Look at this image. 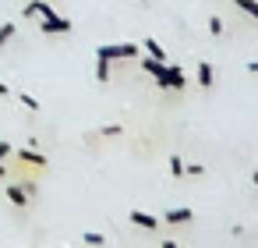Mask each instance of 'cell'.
Wrapping results in <instances>:
<instances>
[{"instance_id":"6da1fadb","label":"cell","mask_w":258,"mask_h":248,"mask_svg":"<svg viewBox=\"0 0 258 248\" xmlns=\"http://www.w3.org/2000/svg\"><path fill=\"white\" fill-rule=\"evenodd\" d=\"M138 54H142L138 43H106V46H96V57H103V61H131Z\"/></svg>"},{"instance_id":"7a4b0ae2","label":"cell","mask_w":258,"mask_h":248,"mask_svg":"<svg viewBox=\"0 0 258 248\" xmlns=\"http://www.w3.org/2000/svg\"><path fill=\"white\" fill-rule=\"evenodd\" d=\"M159 89H177V92H180V89H184V71L166 64V68H163V78H159Z\"/></svg>"},{"instance_id":"3957f363","label":"cell","mask_w":258,"mask_h":248,"mask_svg":"<svg viewBox=\"0 0 258 248\" xmlns=\"http://www.w3.org/2000/svg\"><path fill=\"white\" fill-rule=\"evenodd\" d=\"M39 29H43L46 36H57V32H64V36H68V32H71V22H68V18H60V15H53V18H43V22H39Z\"/></svg>"},{"instance_id":"277c9868","label":"cell","mask_w":258,"mask_h":248,"mask_svg":"<svg viewBox=\"0 0 258 248\" xmlns=\"http://www.w3.org/2000/svg\"><path fill=\"white\" fill-rule=\"evenodd\" d=\"M57 11L50 8V4H43V0H32V4H25V18H32V22H43V18H53Z\"/></svg>"},{"instance_id":"5b68a950","label":"cell","mask_w":258,"mask_h":248,"mask_svg":"<svg viewBox=\"0 0 258 248\" xmlns=\"http://www.w3.org/2000/svg\"><path fill=\"white\" fill-rule=\"evenodd\" d=\"M212 82H216V68H212L209 61H202V64H198V85H202V89H209Z\"/></svg>"},{"instance_id":"8992f818","label":"cell","mask_w":258,"mask_h":248,"mask_svg":"<svg viewBox=\"0 0 258 248\" xmlns=\"http://www.w3.org/2000/svg\"><path fill=\"white\" fill-rule=\"evenodd\" d=\"M18 160H22V163H29V167H46V156H43V153H36L32 145H29V149H22V153H18Z\"/></svg>"},{"instance_id":"52a82bcc","label":"cell","mask_w":258,"mask_h":248,"mask_svg":"<svg viewBox=\"0 0 258 248\" xmlns=\"http://www.w3.org/2000/svg\"><path fill=\"white\" fill-rule=\"evenodd\" d=\"M163 68H166V61H156V57H145V61H142V71H149L156 82L163 78Z\"/></svg>"},{"instance_id":"ba28073f","label":"cell","mask_w":258,"mask_h":248,"mask_svg":"<svg viewBox=\"0 0 258 248\" xmlns=\"http://www.w3.org/2000/svg\"><path fill=\"white\" fill-rule=\"evenodd\" d=\"M131 223H135V227H145V230H156V227H159V220H156V216H149V213H138V209L131 213Z\"/></svg>"},{"instance_id":"9c48e42d","label":"cell","mask_w":258,"mask_h":248,"mask_svg":"<svg viewBox=\"0 0 258 248\" xmlns=\"http://www.w3.org/2000/svg\"><path fill=\"white\" fill-rule=\"evenodd\" d=\"M191 216H195V213H191V209H184V206H180V209H170V213H166V216H163V220H166V223H187V220H191Z\"/></svg>"},{"instance_id":"30bf717a","label":"cell","mask_w":258,"mask_h":248,"mask_svg":"<svg viewBox=\"0 0 258 248\" xmlns=\"http://www.w3.org/2000/svg\"><path fill=\"white\" fill-rule=\"evenodd\" d=\"M142 50H145L149 57H156V61H166V54H163V46H159L156 39H145V43H142Z\"/></svg>"},{"instance_id":"8fae6325","label":"cell","mask_w":258,"mask_h":248,"mask_svg":"<svg viewBox=\"0 0 258 248\" xmlns=\"http://www.w3.org/2000/svg\"><path fill=\"white\" fill-rule=\"evenodd\" d=\"M8 199H11L15 206H25V202H29V195L22 191V184H8Z\"/></svg>"},{"instance_id":"7c38bea8","label":"cell","mask_w":258,"mask_h":248,"mask_svg":"<svg viewBox=\"0 0 258 248\" xmlns=\"http://www.w3.org/2000/svg\"><path fill=\"white\" fill-rule=\"evenodd\" d=\"M233 4H237L247 18H254V22H258V0H233Z\"/></svg>"},{"instance_id":"4fadbf2b","label":"cell","mask_w":258,"mask_h":248,"mask_svg":"<svg viewBox=\"0 0 258 248\" xmlns=\"http://www.w3.org/2000/svg\"><path fill=\"white\" fill-rule=\"evenodd\" d=\"M96 82H110V61H96Z\"/></svg>"},{"instance_id":"5bb4252c","label":"cell","mask_w":258,"mask_h":248,"mask_svg":"<svg viewBox=\"0 0 258 248\" xmlns=\"http://www.w3.org/2000/svg\"><path fill=\"white\" fill-rule=\"evenodd\" d=\"M11 36H15V22H4V25H0V50L11 43Z\"/></svg>"},{"instance_id":"9a60e30c","label":"cell","mask_w":258,"mask_h":248,"mask_svg":"<svg viewBox=\"0 0 258 248\" xmlns=\"http://www.w3.org/2000/svg\"><path fill=\"white\" fill-rule=\"evenodd\" d=\"M82 241H85V244H92V248H103V244H106V237H103V234H96V230H89Z\"/></svg>"},{"instance_id":"2e32d148","label":"cell","mask_w":258,"mask_h":248,"mask_svg":"<svg viewBox=\"0 0 258 248\" xmlns=\"http://www.w3.org/2000/svg\"><path fill=\"white\" fill-rule=\"evenodd\" d=\"M18 100H22V107H25V110H39V100H32L29 92H22Z\"/></svg>"},{"instance_id":"e0dca14e","label":"cell","mask_w":258,"mask_h":248,"mask_svg":"<svg viewBox=\"0 0 258 248\" xmlns=\"http://www.w3.org/2000/svg\"><path fill=\"white\" fill-rule=\"evenodd\" d=\"M170 170H173V177H180L184 174V160L180 156H170Z\"/></svg>"},{"instance_id":"ac0fdd59","label":"cell","mask_w":258,"mask_h":248,"mask_svg":"<svg viewBox=\"0 0 258 248\" xmlns=\"http://www.w3.org/2000/svg\"><path fill=\"white\" fill-rule=\"evenodd\" d=\"M209 32H212V36H223V22H219V18H216V15H212V18H209Z\"/></svg>"},{"instance_id":"d6986e66","label":"cell","mask_w":258,"mask_h":248,"mask_svg":"<svg viewBox=\"0 0 258 248\" xmlns=\"http://www.w3.org/2000/svg\"><path fill=\"white\" fill-rule=\"evenodd\" d=\"M8 156H11V145H8V142H0V163H4Z\"/></svg>"},{"instance_id":"ffe728a7","label":"cell","mask_w":258,"mask_h":248,"mask_svg":"<svg viewBox=\"0 0 258 248\" xmlns=\"http://www.w3.org/2000/svg\"><path fill=\"white\" fill-rule=\"evenodd\" d=\"M247 71H251V75H258V61H247Z\"/></svg>"},{"instance_id":"44dd1931","label":"cell","mask_w":258,"mask_h":248,"mask_svg":"<svg viewBox=\"0 0 258 248\" xmlns=\"http://www.w3.org/2000/svg\"><path fill=\"white\" fill-rule=\"evenodd\" d=\"M163 248H180V244L177 241H163Z\"/></svg>"},{"instance_id":"7402d4cb","label":"cell","mask_w":258,"mask_h":248,"mask_svg":"<svg viewBox=\"0 0 258 248\" xmlns=\"http://www.w3.org/2000/svg\"><path fill=\"white\" fill-rule=\"evenodd\" d=\"M4 177H8V167H4V163H0V181H4Z\"/></svg>"},{"instance_id":"603a6c76","label":"cell","mask_w":258,"mask_h":248,"mask_svg":"<svg viewBox=\"0 0 258 248\" xmlns=\"http://www.w3.org/2000/svg\"><path fill=\"white\" fill-rule=\"evenodd\" d=\"M0 96H8V85H4V82H0Z\"/></svg>"},{"instance_id":"cb8c5ba5","label":"cell","mask_w":258,"mask_h":248,"mask_svg":"<svg viewBox=\"0 0 258 248\" xmlns=\"http://www.w3.org/2000/svg\"><path fill=\"white\" fill-rule=\"evenodd\" d=\"M254 181H258V170H254Z\"/></svg>"},{"instance_id":"d4e9b609","label":"cell","mask_w":258,"mask_h":248,"mask_svg":"<svg viewBox=\"0 0 258 248\" xmlns=\"http://www.w3.org/2000/svg\"><path fill=\"white\" fill-rule=\"evenodd\" d=\"M142 4H149V0H142Z\"/></svg>"}]
</instances>
